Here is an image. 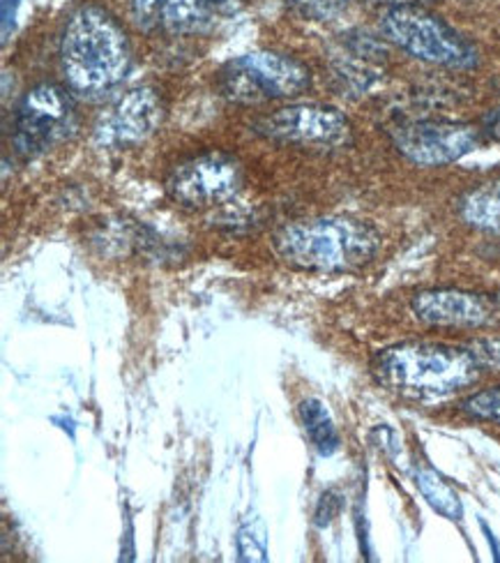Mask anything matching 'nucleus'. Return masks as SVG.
Returning a JSON list of instances; mask_svg holds the SVG:
<instances>
[{"label": "nucleus", "mask_w": 500, "mask_h": 563, "mask_svg": "<svg viewBox=\"0 0 500 563\" xmlns=\"http://www.w3.org/2000/svg\"><path fill=\"white\" fill-rule=\"evenodd\" d=\"M374 377L388 390L409 400H445L480 377L473 349L438 342H403L378 351L371 363Z\"/></svg>", "instance_id": "nucleus-1"}, {"label": "nucleus", "mask_w": 500, "mask_h": 563, "mask_svg": "<svg viewBox=\"0 0 500 563\" xmlns=\"http://www.w3.org/2000/svg\"><path fill=\"white\" fill-rule=\"evenodd\" d=\"M60 63L71 90L100 96L127 77L132 67L130 40L107 10L84 5L69 16L63 31Z\"/></svg>", "instance_id": "nucleus-2"}, {"label": "nucleus", "mask_w": 500, "mask_h": 563, "mask_svg": "<svg viewBox=\"0 0 500 563\" xmlns=\"http://www.w3.org/2000/svg\"><path fill=\"white\" fill-rule=\"evenodd\" d=\"M380 247V233L365 220L321 218L284 227L275 250L284 264L309 273H353L367 266Z\"/></svg>", "instance_id": "nucleus-3"}, {"label": "nucleus", "mask_w": 500, "mask_h": 563, "mask_svg": "<svg viewBox=\"0 0 500 563\" xmlns=\"http://www.w3.org/2000/svg\"><path fill=\"white\" fill-rule=\"evenodd\" d=\"M384 33L407 54L452 69H468L478 63L475 46L443 19L424 8L403 3L384 14Z\"/></svg>", "instance_id": "nucleus-4"}, {"label": "nucleus", "mask_w": 500, "mask_h": 563, "mask_svg": "<svg viewBox=\"0 0 500 563\" xmlns=\"http://www.w3.org/2000/svg\"><path fill=\"white\" fill-rule=\"evenodd\" d=\"M309 69L291 56L254 52L231 60L220 77L224 98L237 104L296 98L309 86Z\"/></svg>", "instance_id": "nucleus-5"}, {"label": "nucleus", "mask_w": 500, "mask_h": 563, "mask_svg": "<svg viewBox=\"0 0 500 563\" xmlns=\"http://www.w3.org/2000/svg\"><path fill=\"white\" fill-rule=\"evenodd\" d=\"M77 130L75 102L56 84H40L21 98L14 113V148L23 159H33L58 146Z\"/></svg>", "instance_id": "nucleus-6"}, {"label": "nucleus", "mask_w": 500, "mask_h": 563, "mask_svg": "<svg viewBox=\"0 0 500 563\" xmlns=\"http://www.w3.org/2000/svg\"><path fill=\"white\" fill-rule=\"evenodd\" d=\"M243 187V167L233 155L212 151L187 159L166 180L169 197L192 210L231 201Z\"/></svg>", "instance_id": "nucleus-7"}, {"label": "nucleus", "mask_w": 500, "mask_h": 563, "mask_svg": "<svg viewBox=\"0 0 500 563\" xmlns=\"http://www.w3.org/2000/svg\"><path fill=\"white\" fill-rule=\"evenodd\" d=\"M254 132L277 141V144L302 148H340L348 144L351 123L335 107L293 104L258 119L254 123Z\"/></svg>", "instance_id": "nucleus-8"}, {"label": "nucleus", "mask_w": 500, "mask_h": 563, "mask_svg": "<svg viewBox=\"0 0 500 563\" xmlns=\"http://www.w3.org/2000/svg\"><path fill=\"white\" fill-rule=\"evenodd\" d=\"M482 130L457 121H415L392 130L395 148L418 167L459 162L480 146Z\"/></svg>", "instance_id": "nucleus-9"}, {"label": "nucleus", "mask_w": 500, "mask_h": 563, "mask_svg": "<svg viewBox=\"0 0 500 563\" xmlns=\"http://www.w3.org/2000/svg\"><path fill=\"white\" fill-rule=\"evenodd\" d=\"M164 121V102L159 92L151 86H141L127 90L125 96L118 100L104 125L100 128L102 141L111 146H136L151 139Z\"/></svg>", "instance_id": "nucleus-10"}, {"label": "nucleus", "mask_w": 500, "mask_h": 563, "mask_svg": "<svg viewBox=\"0 0 500 563\" xmlns=\"http://www.w3.org/2000/svg\"><path fill=\"white\" fill-rule=\"evenodd\" d=\"M411 308L420 321L436 328H485L496 319V308L485 296L462 289L420 291Z\"/></svg>", "instance_id": "nucleus-11"}, {"label": "nucleus", "mask_w": 500, "mask_h": 563, "mask_svg": "<svg viewBox=\"0 0 500 563\" xmlns=\"http://www.w3.org/2000/svg\"><path fill=\"white\" fill-rule=\"evenodd\" d=\"M132 12L138 29L171 35L205 33L214 19L203 0H132Z\"/></svg>", "instance_id": "nucleus-12"}, {"label": "nucleus", "mask_w": 500, "mask_h": 563, "mask_svg": "<svg viewBox=\"0 0 500 563\" xmlns=\"http://www.w3.org/2000/svg\"><path fill=\"white\" fill-rule=\"evenodd\" d=\"M300 418H302L304 432L319 455L330 457L342 449V439H340L335 420H332L327 407L321 400H314V397L312 400H304L300 405Z\"/></svg>", "instance_id": "nucleus-13"}, {"label": "nucleus", "mask_w": 500, "mask_h": 563, "mask_svg": "<svg viewBox=\"0 0 500 563\" xmlns=\"http://www.w3.org/2000/svg\"><path fill=\"white\" fill-rule=\"evenodd\" d=\"M459 213L475 229L500 233V183L470 190L459 203Z\"/></svg>", "instance_id": "nucleus-14"}, {"label": "nucleus", "mask_w": 500, "mask_h": 563, "mask_svg": "<svg viewBox=\"0 0 500 563\" xmlns=\"http://www.w3.org/2000/svg\"><path fill=\"white\" fill-rule=\"evenodd\" d=\"M415 483L418 489L422 492V497L426 499V504L432 506L436 512H441L443 518L447 520H462L464 515V506L462 499L447 481H443L432 468H420L415 474Z\"/></svg>", "instance_id": "nucleus-15"}, {"label": "nucleus", "mask_w": 500, "mask_h": 563, "mask_svg": "<svg viewBox=\"0 0 500 563\" xmlns=\"http://www.w3.org/2000/svg\"><path fill=\"white\" fill-rule=\"evenodd\" d=\"M237 559L241 561H266L268 559V536L260 520H249L237 529Z\"/></svg>", "instance_id": "nucleus-16"}, {"label": "nucleus", "mask_w": 500, "mask_h": 563, "mask_svg": "<svg viewBox=\"0 0 500 563\" xmlns=\"http://www.w3.org/2000/svg\"><path fill=\"white\" fill-rule=\"evenodd\" d=\"M464 409L473 416L487 422H496L500 426V386L475 393L464 402Z\"/></svg>", "instance_id": "nucleus-17"}, {"label": "nucleus", "mask_w": 500, "mask_h": 563, "mask_svg": "<svg viewBox=\"0 0 500 563\" xmlns=\"http://www.w3.org/2000/svg\"><path fill=\"white\" fill-rule=\"evenodd\" d=\"M289 5L304 19L327 21L342 12L348 0H289Z\"/></svg>", "instance_id": "nucleus-18"}, {"label": "nucleus", "mask_w": 500, "mask_h": 563, "mask_svg": "<svg viewBox=\"0 0 500 563\" xmlns=\"http://www.w3.org/2000/svg\"><path fill=\"white\" fill-rule=\"evenodd\" d=\"M470 349L482 369H500V338L478 340L475 344H470Z\"/></svg>", "instance_id": "nucleus-19"}, {"label": "nucleus", "mask_w": 500, "mask_h": 563, "mask_svg": "<svg viewBox=\"0 0 500 563\" xmlns=\"http://www.w3.org/2000/svg\"><path fill=\"white\" fill-rule=\"evenodd\" d=\"M340 508H342V499L337 492H325L319 501V508H316V527H327L332 520L337 518Z\"/></svg>", "instance_id": "nucleus-20"}, {"label": "nucleus", "mask_w": 500, "mask_h": 563, "mask_svg": "<svg viewBox=\"0 0 500 563\" xmlns=\"http://www.w3.org/2000/svg\"><path fill=\"white\" fill-rule=\"evenodd\" d=\"M480 130H482V136H487L489 141H493V144L500 146V107L485 113Z\"/></svg>", "instance_id": "nucleus-21"}, {"label": "nucleus", "mask_w": 500, "mask_h": 563, "mask_svg": "<svg viewBox=\"0 0 500 563\" xmlns=\"http://www.w3.org/2000/svg\"><path fill=\"white\" fill-rule=\"evenodd\" d=\"M203 3L210 8L212 14H222V16H231L237 10L245 5V0H203Z\"/></svg>", "instance_id": "nucleus-22"}, {"label": "nucleus", "mask_w": 500, "mask_h": 563, "mask_svg": "<svg viewBox=\"0 0 500 563\" xmlns=\"http://www.w3.org/2000/svg\"><path fill=\"white\" fill-rule=\"evenodd\" d=\"M496 305H498V308H500V294L496 296Z\"/></svg>", "instance_id": "nucleus-23"}]
</instances>
